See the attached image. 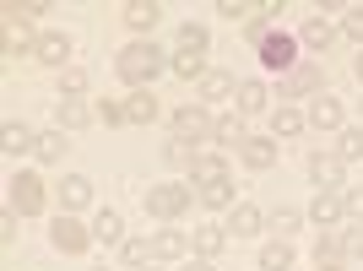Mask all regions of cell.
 <instances>
[{
    "label": "cell",
    "mask_w": 363,
    "mask_h": 271,
    "mask_svg": "<svg viewBox=\"0 0 363 271\" xmlns=\"http://www.w3.org/2000/svg\"><path fill=\"white\" fill-rule=\"evenodd\" d=\"M168 60H174V55H163L152 38H130V44L114 55V76H120L130 92H141V87H152V82L168 71Z\"/></svg>",
    "instance_id": "cell-1"
},
{
    "label": "cell",
    "mask_w": 363,
    "mask_h": 271,
    "mask_svg": "<svg viewBox=\"0 0 363 271\" xmlns=\"http://www.w3.org/2000/svg\"><path fill=\"white\" fill-rule=\"evenodd\" d=\"M141 206H147L152 223H163V228H179V217L190 206H196V184H179V179H163V184H152L147 196H141Z\"/></svg>",
    "instance_id": "cell-2"
},
{
    "label": "cell",
    "mask_w": 363,
    "mask_h": 271,
    "mask_svg": "<svg viewBox=\"0 0 363 271\" xmlns=\"http://www.w3.org/2000/svg\"><path fill=\"white\" fill-rule=\"evenodd\" d=\"M6 190H11V196H6V206H11L16 217H44V211H49V196H55V190L44 184V174H33V168L11 174V184H6Z\"/></svg>",
    "instance_id": "cell-3"
},
{
    "label": "cell",
    "mask_w": 363,
    "mask_h": 271,
    "mask_svg": "<svg viewBox=\"0 0 363 271\" xmlns=\"http://www.w3.org/2000/svg\"><path fill=\"white\" fill-rule=\"evenodd\" d=\"M320 92H325V65H320V60H298L288 76H282L277 104H315Z\"/></svg>",
    "instance_id": "cell-4"
},
{
    "label": "cell",
    "mask_w": 363,
    "mask_h": 271,
    "mask_svg": "<svg viewBox=\"0 0 363 271\" xmlns=\"http://www.w3.org/2000/svg\"><path fill=\"white\" fill-rule=\"evenodd\" d=\"M212 125H217V114L201 104V98H196V104H179L174 114H168V131L179 136V141H196V147H201V141H212Z\"/></svg>",
    "instance_id": "cell-5"
},
{
    "label": "cell",
    "mask_w": 363,
    "mask_h": 271,
    "mask_svg": "<svg viewBox=\"0 0 363 271\" xmlns=\"http://www.w3.org/2000/svg\"><path fill=\"white\" fill-rule=\"evenodd\" d=\"M49 244L60 250V255H87L92 244V228L82 223V217H71V211H60V217H49Z\"/></svg>",
    "instance_id": "cell-6"
},
{
    "label": "cell",
    "mask_w": 363,
    "mask_h": 271,
    "mask_svg": "<svg viewBox=\"0 0 363 271\" xmlns=\"http://www.w3.org/2000/svg\"><path fill=\"white\" fill-rule=\"evenodd\" d=\"M347 157L336 147H320V152H309V179H315V190H347Z\"/></svg>",
    "instance_id": "cell-7"
},
{
    "label": "cell",
    "mask_w": 363,
    "mask_h": 271,
    "mask_svg": "<svg viewBox=\"0 0 363 271\" xmlns=\"http://www.w3.org/2000/svg\"><path fill=\"white\" fill-rule=\"evenodd\" d=\"M255 55H260V65H266L272 76H288L293 65H298V38H293V33H277V28H272V33H266V44H260Z\"/></svg>",
    "instance_id": "cell-8"
},
{
    "label": "cell",
    "mask_w": 363,
    "mask_h": 271,
    "mask_svg": "<svg viewBox=\"0 0 363 271\" xmlns=\"http://www.w3.org/2000/svg\"><path fill=\"white\" fill-rule=\"evenodd\" d=\"M342 38V22H331V16L320 11V16H303V28H298V49H309V55H331V44Z\"/></svg>",
    "instance_id": "cell-9"
},
{
    "label": "cell",
    "mask_w": 363,
    "mask_h": 271,
    "mask_svg": "<svg viewBox=\"0 0 363 271\" xmlns=\"http://www.w3.org/2000/svg\"><path fill=\"white\" fill-rule=\"evenodd\" d=\"M309 223H320V233L342 228V223H347V190H315V201H309Z\"/></svg>",
    "instance_id": "cell-10"
},
{
    "label": "cell",
    "mask_w": 363,
    "mask_h": 271,
    "mask_svg": "<svg viewBox=\"0 0 363 271\" xmlns=\"http://www.w3.org/2000/svg\"><path fill=\"white\" fill-rule=\"evenodd\" d=\"M303 114H309V131H320V136H342V131H347V109L336 104L331 92H320Z\"/></svg>",
    "instance_id": "cell-11"
},
{
    "label": "cell",
    "mask_w": 363,
    "mask_h": 271,
    "mask_svg": "<svg viewBox=\"0 0 363 271\" xmlns=\"http://www.w3.org/2000/svg\"><path fill=\"white\" fill-rule=\"evenodd\" d=\"M87 125H98V109H92L87 98H60V104H55V131L76 136V131H87Z\"/></svg>",
    "instance_id": "cell-12"
},
{
    "label": "cell",
    "mask_w": 363,
    "mask_h": 271,
    "mask_svg": "<svg viewBox=\"0 0 363 271\" xmlns=\"http://www.w3.org/2000/svg\"><path fill=\"white\" fill-rule=\"evenodd\" d=\"M228 239H255V233H266V211L255 206V201H239V206L223 217Z\"/></svg>",
    "instance_id": "cell-13"
},
{
    "label": "cell",
    "mask_w": 363,
    "mask_h": 271,
    "mask_svg": "<svg viewBox=\"0 0 363 271\" xmlns=\"http://www.w3.org/2000/svg\"><path fill=\"white\" fill-rule=\"evenodd\" d=\"M33 60L49 65V71H65V65H71V33L44 28V33H38V49H33Z\"/></svg>",
    "instance_id": "cell-14"
},
{
    "label": "cell",
    "mask_w": 363,
    "mask_h": 271,
    "mask_svg": "<svg viewBox=\"0 0 363 271\" xmlns=\"http://www.w3.org/2000/svg\"><path fill=\"white\" fill-rule=\"evenodd\" d=\"M120 16H125V28L136 33V38H152L157 22H163V6H157V0H125Z\"/></svg>",
    "instance_id": "cell-15"
},
{
    "label": "cell",
    "mask_w": 363,
    "mask_h": 271,
    "mask_svg": "<svg viewBox=\"0 0 363 271\" xmlns=\"http://www.w3.org/2000/svg\"><path fill=\"white\" fill-rule=\"evenodd\" d=\"M233 109H239L244 120L250 114H266V109H277V92L260 82V76H250V82H239V92H233Z\"/></svg>",
    "instance_id": "cell-16"
},
{
    "label": "cell",
    "mask_w": 363,
    "mask_h": 271,
    "mask_svg": "<svg viewBox=\"0 0 363 271\" xmlns=\"http://www.w3.org/2000/svg\"><path fill=\"white\" fill-rule=\"evenodd\" d=\"M244 141H250V125H244V114H239V109H223V114H217V125H212V147L239 152Z\"/></svg>",
    "instance_id": "cell-17"
},
{
    "label": "cell",
    "mask_w": 363,
    "mask_h": 271,
    "mask_svg": "<svg viewBox=\"0 0 363 271\" xmlns=\"http://www.w3.org/2000/svg\"><path fill=\"white\" fill-rule=\"evenodd\" d=\"M152 255H157V266H184L190 260V233H179V228L152 233Z\"/></svg>",
    "instance_id": "cell-18"
},
{
    "label": "cell",
    "mask_w": 363,
    "mask_h": 271,
    "mask_svg": "<svg viewBox=\"0 0 363 271\" xmlns=\"http://www.w3.org/2000/svg\"><path fill=\"white\" fill-rule=\"evenodd\" d=\"M55 201H60V211H71V217H76V211H87L92 206V179H87V174H65V179L55 184Z\"/></svg>",
    "instance_id": "cell-19"
},
{
    "label": "cell",
    "mask_w": 363,
    "mask_h": 271,
    "mask_svg": "<svg viewBox=\"0 0 363 271\" xmlns=\"http://www.w3.org/2000/svg\"><path fill=\"white\" fill-rule=\"evenodd\" d=\"M233 92H239V82H233V71H223V65H212V71L201 76V87H196V98L206 109L212 104H233Z\"/></svg>",
    "instance_id": "cell-20"
},
{
    "label": "cell",
    "mask_w": 363,
    "mask_h": 271,
    "mask_svg": "<svg viewBox=\"0 0 363 271\" xmlns=\"http://www.w3.org/2000/svg\"><path fill=\"white\" fill-rule=\"evenodd\" d=\"M277 152H282V141H277V136H250V141L239 147V163L255 168V174H266V168H277Z\"/></svg>",
    "instance_id": "cell-21"
},
{
    "label": "cell",
    "mask_w": 363,
    "mask_h": 271,
    "mask_svg": "<svg viewBox=\"0 0 363 271\" xmlns=\"http://www.w3.org/2000/svg\"><path fill=\"white\" fill-rule=\"evenodd\" d=\"M223 179H233V163H228V152H206L201 147V157H196V168H190V184H223Z\"/></svg>",
    "instance_id": "cell-22"
},
{
    "label": "cell",
    "mask_w": 363,
    "mask_h": 271,
    "mask_svg": "<svg viewBox=\"0 0 363 271\" xmlns=\"http://www.w3.org/2000/svg\"><path fill=\"white\" fill-rule=\"evenodd\" d=\"M223 250H228V228L223 223H196V233H190V255L217 260Z\"/></svg>",
    "instance_id": "cell-23"
},
{
    "label": "cell",
    "mask_w": 363,
    "mask_h": 271,
    "mask_svg": "<svg viewBox=\"0 0 363 271\" xmlns=\"http://www.w3.org/2000/svg\"><path fill=\"white\" fill-rule=\"evenodd\" d=\"M347 250H342V228H331V233H320L315 239V271H347Z\"/></svg>",
    "instance_id": "cell-24"
},
{
    "label": "cell",
    "mask_w": 363,
    "mask_h": 271,
    "mask_svg": "<svg viewBox=\"0 0 363 271\" xmlns=\"http://www.w3.org/2000/svg\"><path fill=\"white\" fill-rule=\"evenodd\" d=\"M125 120H130V125H157V120H163V104H157V92H152V87L125 92Z\"/></svg>",
    "instance_id": "cell-25"
},
{
    "label": "cell",
    "mask_w": 363,
    "mask_h": 271,
    "mask_svg": "<svg viewBox=\"0 0 363 271\" xmlns=\"http://www.w3.org/2000/svg\"><path fill=\"white\" fill-rule=\"evenodd\" d=\"M206 49H212V28H206V22H179L174 55H201V60H206Z\"/></svg>",
    "instance_id": "cell-26"
},
{
    "label": "cell",
    "mask_w": 363,
    "mask_h": 271,
    "mask_svg": "<svg viewBox=\"0 0 363 271\" xmlns=\"http://www.w3.org/2000/svg\"><path fill=\"white\" fill-rule=\"evenodd\" d=\"M309 131V114H303L298 104H277L272 109V136L277 141H293V136H303Z\"/></svg>",
    "instance_id": "cell-27"
},
{
    "label": "cell",
    "mask_w": 363,
    "mask_h": 271,
    "mask_svg": "<svg viewBox=\"0 0 363 271\" xmlns=\"http://www.w3.org/2000/svg\"><path fill=\"white\" fill-rule=\"evenodd\" d=\"M33 147H38V131H28L22 120H6V131H0V152H6V157H28Z\"/></svg>",
    "instance_id": "cell-28"
},
{
    "label": "cell",
    "mask_w": 363,
    "mask_h": 271,
    "mask_svg": "<svg viewBox=\"0 0 363 271\" xmlns=\"http://www.w3.org/2000/svg\"><path fill=\"white\" fill-rule=\"evenodd\" d=\"M65 152H71V136L65 131H55V125H49V131H38V147H33V157H38V163H65Z\"/></svg>",
    "instance_id": "cell-29"
},
{
    "label": "cell",
    "mask_w": 363,
    "mask_h": 271,
    "mask_svg": "<svg viewBox=\"0 0 363 271\" xmlns=\"http://www.w3.org/2000/svg\"><path fill=\"white\" fill-rule=\"evenodd\" d=\"M309 223V211H298V206H277V211H266V228H272V239H288L293 244V233Z\"/></svg>",
    "instance_id": "cell-30"
},
{
    "label": "cell",
    "mask_w": 363,
    "mask_h": 271,
    "mask_svg": "<svg viewBox=\"0 0 363 271\" xmlns=\"http://www.w3.org/2000/svg\"><path fill=\"white\" fill-rule=\"evenodd\" d=\"M196 201H201L206 211H223V217H228V211L239 206V190H233V179H223V184H201Z\"/></svg>",
    "instance_id": "cell-31"
},
{
    "label": "cell",
    "mask_w": 363,
    "mask_h": 271,
    "mask_svg": "<svg viewBox=\"0 0 363 271\" xmlns=\"http://www.w3.org/2000/svg\"><path fill=\"white\" fill-rule=\"evenodd\" d=\"M120 260L130 271H147V266H157V255H152V233H130V239L120 244Z\"/></svg>",
    "instance_id": "cell-32"
},
{
    "label": "cell",
    "mask_w": 363,
    "mask_h": 271,
    "mask_svg": "<svg viewBox=\"0 0 363 271\" xmlns=\"http://www.w3.org/2000/svg\"><path fill=\"white\" fill-rule=\"evenodd\" d=\"M92 239H98V244H125V239H130V233H125V217L114 206H104L98 217H92Z\"/></svg>",
    "instance_id": "cell-33"
},
{
    "label": "cell",
    "mask_w": 363,
    "mask_h": 271,
    "mask_svg": "<svg viewBox=\"0 0 363 271\" xmlns=\"http://www.w3.org/2000/svg\"><path fill=\"white\" fill-rule=\"evenodd\" d=\"M196 157H201L196 141H179V136H168V141H163V163H168V168L190 174V168H196Z\"/></svg>",
    "instance_id": "cell-34"
},
{
    "label": "cell",
    "mask_w": 363,
    "mask_h": 271,
    "mask_svg": "<svg viewBox=\"0 0 363 271\" xmlns=\"http://www.w3.org/2000/svg\"><path fill=\"white\" fill-rule=\"evenodd\" d=\"M260 271H293V244L288 239H266L260 244Z\"/></svg>",
    "instance_id": "cell-35"
},
{
    "label": "cell",
    "mask_w": 363,
    "mask_h": 271,
    "mask_svg": "<svg viewBox=\"0 0 363 271\" xmlns=\"http://www.w3.org/2000/svg\"><path fill=\"white\" fill-rule=\"evenodd\" d=\"M87 87H92L87 65H65L60 71V98H87Z\"/></svg>",
    "instance_id": "cell-36"
},
{
    "label": "cell",
    "mask_w": 363,
    "mask_h": 271,
    "mask_svg": "<svg viewBox=\"0 0 363 271\" xmlns=\"http://www.w3.org/2000/svg\"><path fill=\"white\" fill-rule=\"evenodd\" d=\"M168 71L179 76V82H196V87H201V76L212 71V65L201 60V55H174V60H168Z\"/></svg>",
    "instance_id": "cell-37"
},
{
    "label": "cell",
    "mask_w": 363,
    "mask_h": 271,
    "mask_svg": "<svg viewBox=\"0 0 363 271\" xmlns=\"http://www.w3.org/2000/svg\"><path fill=\"white\" fill-rule=\"evenodd\" d=\"M336 152H342L347 163H363V125H347V131L336 136Z\"/></svg>",
    "instance_id": "cell-38"
},
{
    "label": "cell",
    "mask_w": 363,
    "mask_h": 271,
    "mask_svg": "<svg viewBox=\"0 0 363 271\" xmlns=\"http://www.w3.org/2000/svg\"><path fill=\"white\" fill-rule=\"evenodd\" d=\"M98 109V125H108V131H114V125H130L125 120V98H104V104H92Z\"/></svg>",
    "instance_id": "cell-39"
},
{
    "label": "cell",
    "mask_w": 363,
    "mask_h": 271,
    "mask_svg": "<svg viewBox=\"0 0 363 271\" xmlns=\"http://www.w3.org/2000/svg\"><path fill=\"white\" fill-rule=\"evenodd\" d=\"M266 33H272V22L260 16V6H250V16H244V38L260 49V44H266Z\"/></svg>",
    "instance_id": "cell-40"
},
{
    "label": "cell",
    "mask_w": 363,
    "mask_h": 271,
    "mask_svg": "<svg viewBox=\"0 0 363 271\" xmlns=\"http://www.w3.org/2000/svg\"><path fill=\"white\" fill-rule=\"evenodd\" d=\"M342 38H352V44L363 49V6H347V11H342Z\"/></svg>",
    "instance_id": "cell-41"
},
{
    "label": "cell",
    "mask_w": 363,
    "mask_h": 271,
    "mask_svg": "<svg viewBox=\"0 0 363 271\" xmlns=\"http://www.w3.org/2000/svg\"><path fill=\"white\" fill-rule=\"evenodd\" d=\"M342 250H347V260H363V223L342 228Z\"/></svg>",
    "instance_id": "cell-42"
},
{
    "label": "cell",
    "mask_w": 363,
    "mask_h": 271,
    "mask_svg": "<svg viewBox=\"0 0 363 271\" xmlns=\"http://www.w3.org/2000/svg\"><path fill=\"white\" fill-rule=\"evenodd\" d=\"M217 16H228V22H239V28H244L250 6H244V0H217Z\"/></svg>",
    "instance_id": "cell-43"
},
{
    "label": "cell",
    "mask_w": 363,
    "mask_h": 271,
    "mask_svg": "<svg viewBox=\"0 0 363 271\" xmlns=\"http://www.w3.org/2000/svg\"><path fill=\"white\" fill-rule=\"evenodd\" d=\"M347 223H363V184H347Z\"/></svg>",
    "instance_id": "cell-44"
},
{
    "label": "cell",
    "mask_w": 363,
    "mask_h": 271,
    "mask_svg": "<svg viewBox=\"0 0 363 271\" xmlns=\"http://www.w3.org/2000/svg\"><path fill=\"white\" fill-rule=\"evenodd\" d=\"M11 239H16V211L6 206V211H0V244H11Z\"/></svg>",
    "instance_id": "cell-45"
},
{
    "label": "cell",
    "mask_w": 363,
    "mask_h": 271,
    "mask_svg": "<svg viewBox=\"0 0 363 271\" xmlns=\"http://www.w3.org/2000/svg\"><path fill=\"white\" fill-rule=\"evenodd\" d=\"M179 271H217V266H212V260H201V255H190V260H184Z\"/></svg>",
    "instance_id": "cell-46"
},
{
    "label": "cell",
    "mask_w": 363,
    "mask_h": 271,
    "mask_svg": "<svg viewBox=\"0 0 363 271\" xmlns=\"http://www.w3.org/2000/svg\"><path fill=\"white\" fill-rule=\"evenodd\" d=\"M352 76H358V82H363V49H358V60H352Z\"/></svg>",
    "instance_id": "cell-47"
},
{
    "label": "cell",
    "mask_w": 363,
    "mask_h": 271,
    "mask_svg": "<svg viewBox=\"0 0 363 271\" xmlns=\"http://www.w3.org/2000/svg\"><path fill=\"white\" fill-rule=\"evenodd\" d=\"M147 271H168V266H147Z\"/></svg>",
    "instance_id": "cell-48"
},
{
    "label": "cell",
    "mask_w": 363,
    "mask_h": 271,
    "mask_svg": "<svg viewBox=\"0 0 363 271\" xmlns=\"http://www.w3.org/2000/svg\"><path fill=\"white\" fill-rule=\"evenodd\" d=\"M92 271H108V266H92Z\"/></svg>",
    "instance_id": "cell-49"
}]
</instances>
